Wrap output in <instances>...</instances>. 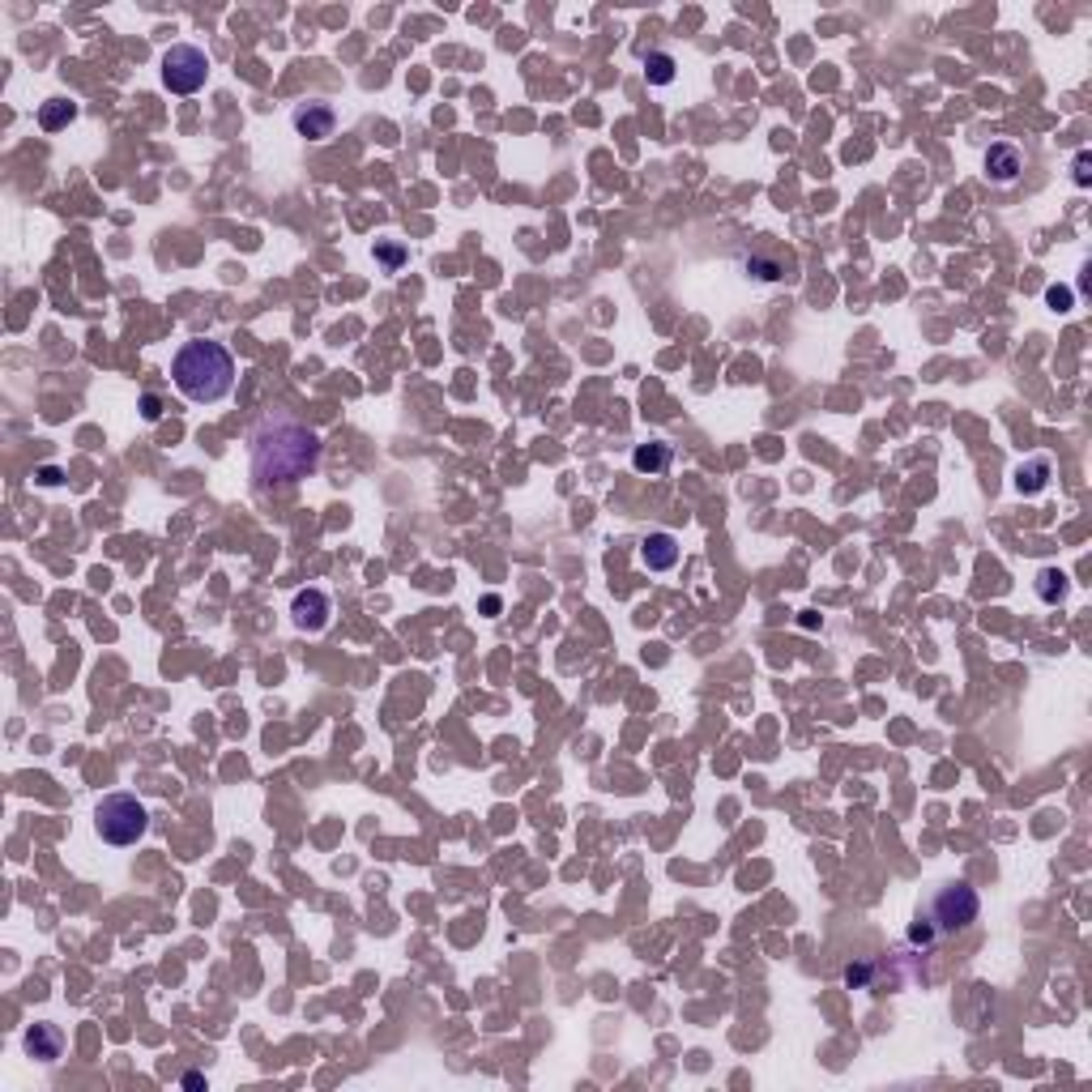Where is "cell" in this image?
<instances>
[{
    "label": "cell",
    "mask_w": 1092,
    "mask_h": 1092,
    "mask_svg": "<svg viewBox=\"0 0 1092 1092\" xmlns=\"http://www.w3.org/2000/svg\"><path fill=\"white\" fill-rule=\"evenodd\" d=\"M1046 303L1054 307V312H1071V303H1075V294L1067 287H1050L1046 291Z\"/></svg>",
    "instance_id": "e0dca14e"
},
{
    "label": "cell",
    "mask_w": 1092,
    "mask_h": 1092,
    "mask_svg": "<svg viewBox=\"0 0 1092 1092\" xmlns=\"http://www.w3.org/2000/svg\"><path fill=\"white\" fill-rule=\"evenodd\" d=\"M26 1054L39 1062H56L64 1054V1033L56 1024H31L26 1029Z\"/></svg>",
    "instance_id": "8fae6325"
},
{
    "label": "cell",
    "mask_w": 1092,
    "mask_h": 1092,
    "mask_svg": "<svg viewBox=\"0 0 1092 1092\" xmlns=\"http://www.w3.org/2000/svg\"><path fill=\"white\" fill-rule=\"evenodd\" d=\"M320 465V436L303 423L269 419L252 436V478L261 487L274 482H299Z\"/></svg>",
    "instance_id": "6da1fadb"
},
{
    "label": "cell",
    "mask_w": 1092,
    "mask_h": 1092,
    "mask_svg": "<svg viewBox=\"0 0 1092 1092\" xmlns=\"http://www.w3.org/2000/svg\"><path fill=\"white\" fill-rule=\"evenodd\" d=\"M141 410H145V419H150V423L158 419V414H163V410H158V397H154V393H145V397H141Z\"/></svg>",
    "instance_id": "d6986e66"
},
{
    "label": "cell",
    "mask_w": 1092,
    "mask_h": 1092,
    "mask_svg": "<svg viewBox=\"0 0 1092 1092\" xmlns=\"http://www.w3.org/2000/svg\"><path fill=\"white\" fill-rule=\"evenodd\" d=\"M294 132L307 141H329L333 137V128H337V112L329 103H303V107H294Z\"/></svg>",
    "instance_id": "52a82bcc"
},
{
    "label": "cell",
    "mask_w": 1092,
    "mask_h": 1092,
    "mask_svg": "<svg viewBox=\"0 0 1092 1092\" xmlns=\"http://www.w3.org/2000/svg\"><path fill=\"white\" fill-rule=\"evenodd\" d=\"M670 462H674V449L662 440L636 444V453H631V469H636V474H666Z\"/></svg>",
    "instance_id": "7c38bea8"
},
{
    "label": "cell",
    "mask_w": 1092,
    "mask_h": 1092,
    "mask_svg": "<svg viewBox=\"0 0 1092 1092\" xmlns=\"http://www.w3.org/2000/svg\"><path fill=\"white\" fill-rule=\"evenodd\" d=\"M743 269L760 282H786V278L798 274V261H794V252H781L773 244H756L743 256Z\"/></svg>",
    "instance_id": "8992f818"
},
{
    "label": "cell",
    "mask_w": 1092,
    "mask_h": 1092,
    "mask_svg": "<svg viewBox=\"0 0 1092 1092\" xmlns=\"http://www.w3.org/2000/svg\"><path fill=\"white\" fill-rule=\"evenodd\" d=\"M376 256H380L384 265H401V248H376Z\"/></svg>",
    "instance_id": "ffe728a7"
},
{
    "label": "cell",
    "mask_w": 1092,
    "mask_h": 1092,
    "mask_svg": "<svg viewBox=\"0 0 1092 1092\" xmlns=\"http://www.w3.org/2000/svg\"><path fill=\"white\" fill-rule=\"evenodd\" d=\"M171 380L188 401L210 406V401H222L235 388V359L222 342H206V337L184 342L171 359Z\"/></svg>",
    "instance_id": "7a4b0ae2"
},
{
    "label": "cell",
    "mask_w": 1092,
    "mask_h": 1092,
    "mask_svg": "<svg viewBox=\"0 0 1092 1092\" xmlns=\"http://www.w3.org/2000/svg\"><path fill=\"white\" fill-rule=\"evenodd\" d=\"M640 559H644V568L649 572H670L674 563H679V538L674 534H649L640 543Z\"/></svg>",
    "instance_id": "30bf717a"
},
{
    "label": "cell",
    "mask_w": 1092,
    "mask_h": 1092,
    "mask_svg": "<svg viewBox=\"0 0 1092 1092\" xmlns=\"http://www.w3.org/2000/svg\"><path fill=\"white\" fill-rule=\"evenodd\" d=\"M1075 184H1088V154L1075 158Z\"/></svg>",
    "instance_id": "44dd1931"
},
{
    "label": "cell",
    "mask_w": 1092,
    "mask_h": 1092,
    "mask_svg": "<svg viewBox=\"0 0 1092 1092\" xmlns=\"http://www.w3.org/2000/svg\"><path fill=\"white\" fill-rule=\"evenodd\" d=\"M291 615L303 631H320L333 615V602H329V593H320V589H299L291 602Z\"/></svg>",
    "instance_id": "ba28073f"
},
{
    "label": "cell",
    "mask_w": 1092,
    "mask_h": 1092,
    "mask_svg": "<svg viewBox=\"0 0 1092 1092\" xmlns=\"http://www.w3.org/2000/svg\"><path fill=\"white\" fill-rule=\"evenodd\" d=\"M210 82V56L193 43H175L163 51V86L171 94H197Z\"/></svg>",
    "instance_id": "5b68a950"
},
{
    "label": "cell",
    "mask_w": 1092,
    "mask_h": 1092,
    "mask_svg": "<svg viewBox=\"0 0 1092 1092\" xmlns=\"http://www.w3.org/2000/svg\"><path fill=\"white\" fill-rule=\"evenodd\" d=\"M871 973H875V965H849L845 968V981H849V986H867Z\"/></svg>",
    "instance_id": "ac0fdd59"
},
{
    "label": "cell",
    "mask_w": 1092,
    "mask_h": 1092,
    "mask_svg": "<svg viewBox=\"0 0 1092 1092\" xmlns=\"http://www.w3.org/2000/svg\"><path fill=\"white\" fill-rule=\"evenodd\" d=\"M184 1088H206V1075H201V1071H188V1075H184Z\"/></svg>",
    "instance_id": "7402d4cb"
},
{
    "label": "cell",
    "mask_w": 1092,
    "mask_h": 1092,
    "mask_svg": "<svg viewBox=\"0 0 1092 1092\" xmlns=\"http://www.w3.org/2000/svg\"><path fill=\"white\" fill-rule=\"evenodd\" d=\"M981 900L968 883H948L939 887L935 900H930V926L943 930V935H956V930H968L977 922Z\"/></svg>",
    "instance_id": "277c9868"
},
{
    "label": "cell",
    "mask_w": 1092,
    "mask_h": 1092,
    "mask_svg": "<svg viewBox=\"0 0 1092 1092\" xmlns=\"http://www.w3.org/2000/svg\"><path fill=\"white\" fill-rule=\"evenodd\" d=\"M150 828V811L145 802H137L132 794H107V798L94 806V832L107 841V845H137Z\"/></svg>",
    "instance_id": "3957f363"
},
{
    "label": "cell",
    "mask_w": 1092,
    "mask_h": 1092,
    "mask_svg": "<svg viewBox=\"0 0 1092 1092\" xmlns=\"http://www.w3.org/2000/svg\"><path fill=\"white\" fill-rule=\"evenodd\" d=\"M644 77H649V86H670L679 77V64H674L670 51H649L644 56Z\"/></svg>",
    "instance_id": "9a60e30c"
},
{
    "label": "cell",
    "mask_w": 1092,
    "mask_h": 1092,
    "mask_svg": "<svg viewBox=\"0 0 1092 1092\" xmlns=\"http://www.w3.org/2000/svg\"><path fill=\"white\" fill-rule=\"evenodd\" d=\"M73 120H77V103H69V99H51L39 107V128L43 132H60L64 125H73Z\"/></svg>",
    "instance_id": "4fadbf2b"
},
{
    "label": "cell",
    "mask_w": 1092,
    "mask_h": 1092,
    "mask_svg": "<svg viewBox=\"0 0 1092 1092\" xmlns=\"http://www.w3.org/2000/svg\"><path fill=\"white\" fill-rule=\"evenodd\" d=\"M1037 598H1042L1046 606H1058L1062 598H1067V576H1062L1058 568H1042L1037 572Z\"/></svg>",
    "instance_id": "2e32d148"
},
{
    "label": "cell",
    "mask_w": 1092,
    "mask_h": 1092,
    "mask_svg": "<svg viewBox=\"0 0 1092 1092\" xmlns=\"http://www.w3.org/2000/svg\"><path fill=\"white\" fill-rule=\"evenodd\" d=\"M1046 482H1050V462H1046V457H1033L1029 465L1016 469V491L1020 495H1037Z\"/></svg>",
    "instance_id": "5bb4252c"
},
{
    "label": "cell",
    "mask_w": 1092,
    "mask_h": 1092,
    "mask_svg": "<svg viewBox=\"0 0 1092 1092\" xmlns=\"http://www.w3.org/2000/svg\"><path fill=\"white\" fill-rule=\"evenodd\" d=\"M1020 171H1024V154L1016 150V145L999 141V145L986 150V180L990 184H1016Z\"/></svg>",
    "instance_id": "9c48e42d"
}]
</instances>
